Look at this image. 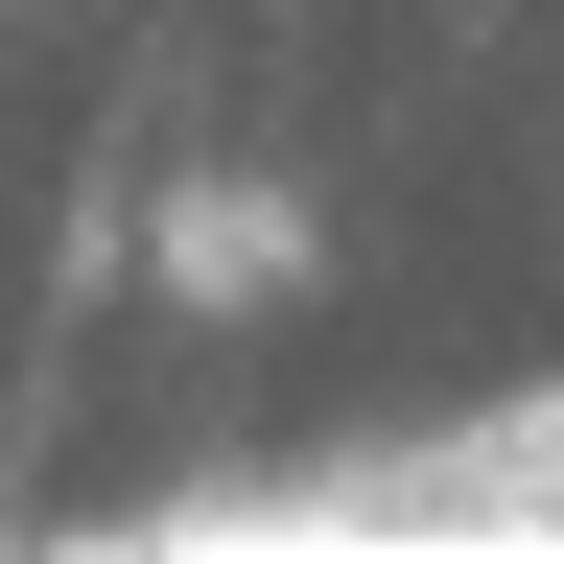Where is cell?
Instances as JSON below:
<instances>
[{
	"instance_id": "1",
	"label": "cell",
	"mask_w": 564,
	"mask_h": 564,
	"mask_svg": "<svg viewBox=\"0 0 564 564\" xmlns=\"http://www.w3.org/2000/svg\"><path fill=\"white\" fill-rule=\"evenodd\" d=\"M282 259H306L282 188H188V212H165V306H282Z\"/></svg>"
}]
</instances>
